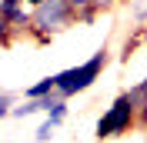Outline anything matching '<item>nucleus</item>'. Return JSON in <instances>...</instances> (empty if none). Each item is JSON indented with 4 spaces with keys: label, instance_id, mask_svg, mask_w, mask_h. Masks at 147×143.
Returning <instances> with one entry per match:
<instances>
[{
    "label": "nucleus",
    "instance_id": "obj_7",
    "mask_svg": "<svg viewBox=\"0 0 147 143\" xmlns=\"http://www.w3.org/2000/svg\"><path fill=\"white\" fill-rule=\"evenodd\" d=\"M50 133H54V123H44L40 130H37V143H47V140H50Z\"/></svg>",
    "mask_w": 147,
    "mask_h": 143
},
{
    "label": "nucleus",
    "instance_id": "obj_10",
    "mask_svg": "<svg viewBox=\"0 0 147 143\" xmlns=\"http://www.w3.org/2000/svg\"><path fill=\"white\" fill-rule=\"evenodd\" d=\"M67 3H70L74 10H80V7H87V10H90V3H97V0H67Z\"/></svg>",
    "mask_w": 147,
    "mask_h": 143
},
{
    "label": "nucleus",
    "instance_id": "obj_5",
    "mask_svg": "<svg viewBox=\"0 0 147 143\" xmlns=\"http://www.w3.org/2000/svg\"><path fill=\"white\" fill-rule=\"evenodd\" d=\"M54 90H57V73H54V77H44V80L34 83V87H27L24 97H47V93H54Z\"/></svg>",
    "mask_w": 147,
    "mask_h": 143
},
{
    "label": "nucleus",
    "instance_id": "obj_4",
    "mask_svg": "<svg viewBox=\"0 0 147 143\" xmlns=\"http://www.w3.org/2000/svg\"><path fill=\"white\" fill-rule=\"evenodd\" d=\"M0 13L10 20V27H30V13H24L20 0H0Z\"/></svg>",
    "mask_w": 147,
    "mask_h": 143
},
{
    "label": "nucleus",
    "instance_id": "obj_12",
    "mask_svg": "<svg viewBox=\"0 0 147 143\" xmlns=\"http://www.w3.org/2000/svg\"><path fill=\"white\" fill-rule=\"evenodd\" d=\"M27 3H34V7H37V3H40V0H27Z\"/></svg>",
    "mask_w": 147,
    "mask_h": 143
},
{
    "label": "nucleus",
    "instance_id": "obj_9",
    "mask_svg": "<svg viewBox=\"0 0 147 143\" xmlns=\"http://www.w3.org/2000/svg\"><path fill=\"white\" fill-rule=\"evenodd\" d=\"M134 17H137V20H144V17H147V0L134 3Z\"/></svg>",
    "mask_w": 147,
    "mask_h": 143
},
{
    "label": "nucleus",
    "instance_id": "obj_8",
    "mask_svg": "<svg viewBox=\"0 0 147 143\" xmlns=\"http://www.w3.org/2000/svg\"><path fill=\"white\" fill-rule=\"evenodd\" d=\"M10 110H13V107H10V97H7V93H0V120H3Z\"/></svg>",
    "mask_w": 147,
    "mask_h": 143
},
{
    "label": "nucleus",
    "instance_id": "obj_2",
    "mask_svg": "<svg viewBox=\"0 0 147 143\" xmlns=\"http://www.w3.org/2000/svg\"><path fill=\"white\" fill-rule=\"evenodd\" d=\"M70 20H74V7L67 0H40L34 7V13H30V27L40 37H50L57 30H64Z\"/></svg>",
    "mask_w": 147,
    "mask_h": 143
},
{
    "label": "nucleus",
    "instance_id": "obj_11",
    "mask_svg": "<svg viewBox=\"0 0 147 143\" xmlns=\"http://www.w3.org/2000/svg\"><path fill=\"white\" fill-rule=\"evenodd\" d=\"M7 30H10V20L3 17V13H0V40H3V37H7Z\"/></svg>",
    "mask_w": 147,
    "mask_h": 143
},
{
    "label": "nucleus",
    "instance_id": "obj_1",
    "mask_svg": "<svg viewBox=\"0 0 147 143\" xmlns=\"http://www.w3.org/2000/svg\"><path fill=\"white\" fill-rule=\"evenodd\" d=\"M104 63H107V50H97L90 60L77 63V67H70V70H60L57 73V93H60L64 100L74 97V93H84V90L94 87V80L100 77Z\"/></svg>",
    "mask_w": 147,
    "mask_h": 143
},
{
    "label": "nucleus",
    "instance_id": "obj_6",
    "mask_svg": "<svg viewBox=\"0 0 147 143\" xmlns=\"http://www.w3.org/2000/svg\"><path fill=\"white\" fill-rule=\"evenodd\" d=\"M130 100H134L137 113H144V110H147V80L137 83V87H130Z\"/></svg>",
    "mask_w": 147,
    "mask_h": 143
},
{
    "label": "nucleus",
    "instance_id": "obj_3",
    "mask_svg": "<svg viewBox=\"0 0 147 143\" xmlns=\"http://www.w3.org/2000/svg\"><path fill=\"white\" fill-rule=\"evenodd\" d=\"M134 116H137V107H134V100H130V93H120L114 103H110V110L100 116V123H97V136H117V133H127L130 123H134Z\"/></svg>",
    "mask_w": 147,
    "mask_h": 143
}]
</instances>
